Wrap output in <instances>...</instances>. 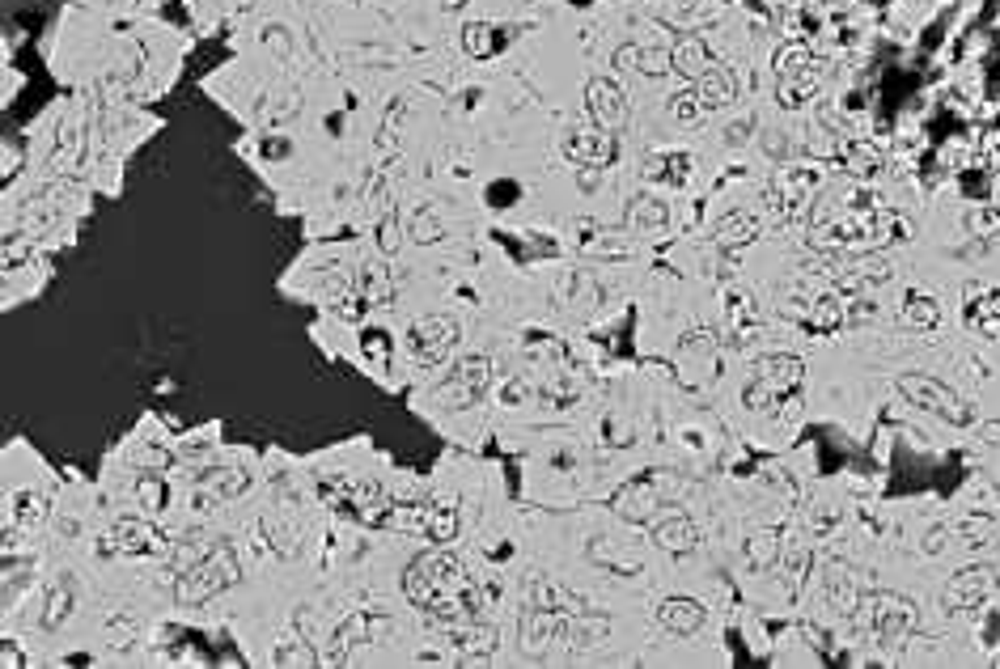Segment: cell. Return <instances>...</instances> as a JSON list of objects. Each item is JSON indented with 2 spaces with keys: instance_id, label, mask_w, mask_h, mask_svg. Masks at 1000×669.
Masks as SVG:
<instances>
[{
  "instance_id": "obj_1",
  "label": "cell",
  "mask_w": 1000,
  "mask_h": 669,
  "mask_svg": "<svg viewBox=\"0 0 1000 669\" xmlns=\"http://www.w3.org/2000/svg\"><path fill=\"white\" fill-rule=\"evenodd\" d=\"M229 585H238V559L225 542H217V551L208 559H200V564L187 568L183 576H174V598H178V606H204Z\"/></svg>"
},
{
  "instance_id": "obj_2",
  "label": "cell",
  "mask_w": 1000,
  "mask_h": 669,
  "mask_svg": "<svg viewBox=\"0 0 1000 669\" xmlns=\"http://www.w3.org/2000/svg\"><path fill=\"white\" fill-rule=\"evenodd\" d=\"M899 394L907 403H916L920 411H933L937 420L954 424V428H967L975 420V411L967 407L958 390H950L945 382H937L933 373H899Z\"/></svg>"
},
{
  "instance_id": "obj_3",
  "label": "cell",
  "mask_w": 1000,
  "mask_h": 669,
  "mask_svg": "<svg viewBox=\"0 0 1000 669\" xmlns=\"http://www.w3.org/2000/svg\"><path fill=\"white\" fill-rule=\"evenodd\" d=\"M856 610H861L865 636L878 640V644H895L916 627V602L899 598V593H869V598H861Z\"/></svg>"
},
{
  "instance_id": "obj_4",
  "label": "cell",
  "mask_w": 1000,
  "mask_h": 669,
  "mask_svg": "<svg viewBox=\"0 0 1000 669\" xmlns=\"http://www.w3.org/2000/svg\"><path fill=\"white\" fill-rule=\"evenodd\" d=\"M560 149H564V157L568 161H577V166H611L615 161V153H619V144H615V132H606V128H598L594 119L589 123H568L564 128V136H560Z\"/></svg>"
},
{
  "instance_id": "obj_5",
  "label": "cell",
  "mask_w": 1000,
  "mask_h": 669,
  "mask_svg": "<svg viewBox=\"0 0 1000 669\" xmlns=\"http://www.w3.org/2000/svg\"><path fill=\"white\" fill-rule=\"evenodd\" d=\"M458 339H462V327L450 314H428L407 331V343H412L420 365H441V360L458 348Z\"/></svg>"
},
{
  "instance_id": "obj_6",
  "label": "cell",
  "mask_w": 1000,
  "mask_h": 669,
  "mask_svg": "<svg viewBox=\"0 0 1000 669\" xmlns=\"http://www.w3.org/2000/svg\"><path fill=\"white\" fill-rule=\"evenodd\" d=\"M492 386V360L488 356H462L454 373L437 386V399L450 407H471L479 403V394Z\"/></svg>"
},
{
  "instance_id": "obj_7",
  "label": "cell",
  "mask_w": 1000,
  "mask_h": 669,
  "mask_svg": "<svg viewBox=\"0 0 1000 669\" xmlns=\"http://www.w3.org/2000/svg\"><path fill=\"white\" fill-rule=\"evenodd\" d=\"M611 509L623 521H632V526H645V521H653L657 513H662V479L640 475L632 483H623L615 492V500H611Z\"/></svg>"
},
{
  "instance_id": "obj_8",
  "label": "cell",
  "mask_w": 1000,
  "mask_h": 669,
  "mask_svg": "<svg viewBox=\"0 0 1000 669\" xmlns=\"http://www.w3.org/2000/svg\"><path fill=\"white\" fill-rule=\"evenodd\" d=\"M564 614H573V610H543V606H526L522 610V619H517V644H522L526 657H539L551 644H560Z\"/></svg>"
},
{
  "instance_id": "obj_9",
  "label": "cell",
  "mask_w": 1000,
  "mask_h": 669,
  "mask_svg": "<svg viewBox=\"0 0 1000 669\" xmlns=\"http://www.w3.org/2000/svg\"><path fill=\"white\" fill-rule=\"evenodd\" d=\"M585 106H589V119L598 123L606 132H623L628 128V98L611 77H594L585 85Z\"/></svg>"
},
{
  "instance_id": "obj_10",
  "label": "cell",
  "mask_w": 1000,
  "mask_h": 669,
  "mask_svg": "<svg viewBox=\"0 0 1000 669\" xmlns=\"http://www.w3.org/2000/svg\"><path fill=\"white\" fill-rule=\"evenodd\" d=\"M115 547L123 555H149V559H170L174 542L145 517H123L115 521Z\"/></svg>"
},
{
  "instance_id": "obj_11",
  "label": "cell",
  "mask_w": 1000,
  "mask_h": 669,
  "mask_svg": "<svg viewBox=\"0 0 1000 669\" xmlns=\"http://www.w3.org/2000/svg\"><path fill=\"white\" fill-rule=\"evenodd\" d=\"M996 593V572L992 568H962L950 576V585L941 589V602L950 610H979Z\"/></svg>"
},
{
  "instance_id": "obj_12",
  "label": "cell",
  "mask_w": 1000,
  "mask_h": 669,
  "mask_svg": "<svg viewBox=\"0 0 1000 669\" xmlns=\"http://www.w3.org/2000/svg\"><path fill=\"white\" fill-rule=\"evenodd\" d=\"M818 183H823V174H818L814 166H784V170H776V178H772V195H776V204H780L784 212L797 216L801 208L814 200Z\"/></svg>"
},
{
  "instance_id": "obj_13",
  "label": "cell",
  "mask_w": 1000,
  "mask_h": 669,
  "mask_svg": "<svg viewBox=\"0 0 1000 669\" xmlns=\"http://www.w3.org/2000/svg\"><path fill=\"white\" fill-rule=\"evenodd\" d=\"M967 310H962V322H967L971 331L988 335V339H1000V288H988V284H967Z\"/></svg>"
},
{
  "instance_id": "obj_14",
  "label": "cell",
  "mask_w": 1000,
  "mask_h": 669,
  "mask_svg": "<svg viewBox=\"0 0 1000 669\" xmlns=\"http://www.w3.org/2000/svg\"><path fill=\"white\" fill-rule=\"evenodd\" d=\"M653 542L670 555H687V551H695V542H700V526H695L691 513L653 517Z\"/></svg>"
},
{
  "instance_id": "obj_15",
  "label": "cell",
  "mask_w": 1000,
  "mask_h": 669,
  "mask_svg": "<svg viewBox=\"0 0 1000 669\" xmlns=\"http://www.w3.org/2000/svg\"><path fill=\"white\" fill-rule=\"evenodd\" d=\"M653 619H657V627L674 631V636H695V631L708 623V610L695 598H666V602H657Z\"/></svg>"
},
{
  "instance_id": "obj_16",
  "label": "cell",
  "mask_w": 1000,
  "mask_h": 669,
  "mask_svg": "<svg viewBox=\"0 0 1000 669\" xmlns=\"http://www.w3.org/2000/svg\"><path fill=\"white\" fill-rule=\"evenodd\" d=\"M445 636H450V644H454L467 661L492 657V653H496V644H500L496 627H492L488 619H467V623H454L450 631H445Z\"/></svg>"
},
{
  "instance_id": "obj_17",
  "label": "cell",
  "mask_w": 1000,
  "mask_h": 669,
  "mask_svg": "<svg viewBox=\"0 0 1000 669\" xmlns=\"http://www.w3.org/2000/svg\"><path fill=\"white\" fill-rule=\"evenodd\" d=\"M801 327H806L810 335H831L839 327H848V297L844 293H823L814 297L806 305V314H801Z\"/></svg>"
},
{
  "instance_id": "obj_18",
  "label": "cell",
  "mask_w": 1000,
  "mask_h": 669,
  "mask_svg": "<svg viewBox=\"0 0 1000 669\" xmlns=\"http://www.w3.org/2000/svg\"><path fill=\"white\" fill-rule=\"evenodd\" d=\"M755 377H763V382L784 399V394L801 390V382H806V365H801L797 356H789V352H776V356H763V360H759V365H755Z\"/></svg>"
},
{
  "instance_id": "obj_19",
  "label": "cell",
  "mask_w": 1000,
  "mask_h": 669,
  "mask_svg": "<svg viewBox=\"0 0 1000 669\" xmlns=\"http://www.w3.org/2000/svg\"><path fill=\"white\" fill-rule=\"evenodd\" d=\"M839 166H844V174L869 183V178H878L886 170V157L878 144H869V140H844L839 144Z\"/></svg>"
},
{
  "instance_id": "obj_20",
  "label": "cell",
  "mask_w": 1000,
  "mask_h": 669,
  "mask_svg": "<svg viewBox=\"0 0 1000 669\" xmlns=\"http://www.w3.org/2000/svg\"><path fill=\"white\" fill-rule=\"evenodd\" d=\"M725 318H729V327H734L738 343H750L763 327V314H759V305H755V297H750L746 288H729L725 293Z\"/></svg>"
},
{
  "instance_id": "obj_21",
  "label": "cell",
  "mask_w": 1000,
  "mask_h": 669,
  "mask_svg": "<svg viewBox=\"0 0 1000 669\" xmlns=\"http://www.w3.org/2000/svg\"><path fill=\"white\" fill-rule=\"evenodd\" d=\"M670 64H674V72H683L687 81H700L704 72L712 68V56H708L704 39H695V34H683V39L670 47Z\"/></svg>"
},
{
  "instance_id": "obj_22",
  "label": "cell",
  "mask_w": 1000,
  "mask_h": 669,
  "mask_svg": "<svg viewBox=\"0 0 1000 669\" xmlns=\"http://www.w3.org/2000/svg\"><path fill=\"white\" fill-rule=\"evenodd\" d=\"M526 598H530V606H543V610H585V602L577 598V593H568L564 585H556L551 576H530V585H526Z\"/></svg>"
},
{
  "instance_id": "obj_23",
  "label": "cell",
  "mask_w": 1000,
  "mask_h": 669,
  "mask_svg": "<svg viewBox=\"0 0 1000 669\" xmlns=\"http://www.w3.org/2000/svg\"><path fill=\"white\" fill-rule=\"evenodd\" d=\"M458 530H462V521H458L454 504L428 500V509H424V538L437 542V547H450V542L458 538Z\"/></svg>"
},
{
  "instance_id": "obj_24",
  "label": "cell",
  "mask_w": 1000,
  "mask_h": 669,
  "mask_svg": "<svg viewBox=\"0 0 1000 669\" xmlns=\"http://www.w3.org/2000/svg\"><path fill=\"white\" fill-rule=\"evenodd\" d=\"M695 94H700V102H704V111H721V106H729L738 98V85H734V77H729L725 68H717L712 64L700 81H695Z\"/></svg>"
},
{
  "instance_id": "obj_25",
  "label": "cell",
  "mask_w": 1000,
  "mask_h": 669,
  "mask_svg": "<svg viewBox=\"0 0 1000 669\" xmlns=\"http://www.w3.org/2000/svg\"><path fill=\"white\" fill-rule=\"evenodd\" d=\"M691 174H695V157L683 149H670V153L649 161V178H657V183H666V187H687Z\"/></svg>"
},
{
  "instance_id": "obj_26",
  "label": "cell",
  "mask_w": 1000,
  "mask_h": 669,
  "mask_svg": "<svg viewBox=\"0 0 1000 669\" xmlns=\"http://www.w3.org/2000/svg\"><path fill=\"white\" fill-rule=\"evenodd\" d=\"M500 47H505V39H500V30L492 22H467V26H462V56L492 60Z\"/></svg>"
},
{
  "instance_id": "obj_27",
  "label": "cell",
  "mask_w": 1000,
  "mask_h": 669,
  "mask_svg": "<svg viewBox=\"0 0 1000 669\" xmlns=\"http://www.w3.org/2000/svg\"><path fill=\"white\" fill-rule=\"evenodd\" d=\"M356 644H369V614H348V619L335 627V636H331V661L344 665V661L352 657Z\"/></svg>"
},
{
  "instance_id": "obj_28",
  "label": "cell",
  "mask_w": 1000,
  "mask_h": 669,
  "mask_svg": "<svg viewBox=\"0 0 1000 669\" xmlns=\"http://www.w3.org/2000/svg\"><path fill=\"white\" fill-rule=\"evenodd\" d=\"M818 85H823V72H818V68H806L801 77H784V81L776 85V102L784 106V111H797L801 102H810V98L818 94Z\"/></svg>"
},
{
  "instance_id": "obj_29",
  "label": "cell",
  "mask_w": 1000,
  "mask_h": 669,
  "mask_svg": "<svg viewBox=\"0 0 1000 669\" xmlns=\"http://www.w3.org/2000/svg\"><path fill=\"white\" fill-rule=\"evenodd\" d=\"M759 229H763V221H759V216L755 212H729L725 216V221L717 225V233H712V238H717L721 246H746L750 238H759Z\"/></svg>"
},
{
  "instance_id": "obj_30",
  "label": "cell",
  "mask_w": 1000,
  "mask_h": 669,
  "mask_svg": "<svg viewBox=\"0 0 1000 669\" xmlns=\"http://www.w3.org/2000/svg\"><path fill=\"white\" fill-rule=\"evenodd\" d=\"M780 534L776 530H755L746 538V564L755 568V572H767V568H776L780 564Z\"/></svg>"
},
{
  "instance_id": "obj_31",
  "label": "cell",
  "mask_w": 1000,
  "mask_h": 669,
  "mask_svg": "<svg viewBox=\"0 0 1000 669\" xmlns=\"http://www.w3.org/2000/svg\"><path fill=\"white\" fill-rule=\"evenodd\" d=\"M827 598H831V606L839 610V614H856V606H861V589H856V576L839 564V568H831V576H827Z\"/></svg>"
},
{
  "instance_id": "obj_32",
  "label": "cell",
  "mask_w": 1000,
  "mask_h": 669,
  "mask_svg": "<svg viewBox=\"0 0 1000 669\" xmlns=\"http://www.w3.org/2000/svg\"><path fill=\"white\" fill-rule=\"evenodd\" d=\"M772 68H776V77H780V81H784V77H801L806 68H814V56H810V47L801 43V39H789V43H780V47H776Z\"/></svg>"
},
{
  "instance_id": "obj_33",
  "label": "cell",
  "mask_w": 1000,
  "mask_h": 669,
  "mask_svg": "<svg viewBox=\"0 0 1000 669\" xmlns=\"http://www.w3.org/2000/svg\"><path fill=\"white\" fill-rule=\"evenodd\" d=\"M356 293H361L369 305H386L395 297V284H390V271L382 263H369L361 276H356Z\"/></svg>"
},
{
  "instance_id": "obj_34",
  "label": "cell",
  "mask_w": 1000,
  "mask_h": 669,
  "mask_svg": "<svg viewBox=\"0 0 1000 669\" xmlns=\"http://www.w3.org/2000/svg\"><path fill=\"white\" fill-rule=\"evenodd\" d=\"M272 661H276L280 669H289V665H297V669H314V665H318V653L293 631V636H280V640H276Z\"/></svg>"
},
{
  "instance_id": "obj_35",
  "label": "cell",
  "mask_w": 1000,
  "mask_h": 669,
  "mask_svg": "<svg viewBox=\"0 0 1000 669\" xmlns=\"http://www.w3.org/2000/svg\"><path fill=\"white\" fill-rule=\"evenodd\" d=\"M212 551V542H204V534H187L183 542H174V551H170V568H174V576H183L187 568H195L200 559H208Z\"/></svg>"
},
{
  "instance_id": "obj_36",
  "label": "cell",
  "mask_w": 1000,
  "mask_h": 669,
  "mask_svg": "<svg viewBox=\"0 0 1000 669\" xmlns=\"http://www.w3.org/2000/svg\"><path fill=\"white\" fill-rule=\"evenodd\" d=\"M903 322H907V327H920V331L937 327V322H941V305H937V297L912 293V297H907V305H903Z\"/></svg>"
},
{
  "instance_id": "obj_37",
  "label": "cell",
  "mask_w": 1000,
  "mask_h": 669,
  "mask_svg": "<svg viewBox=\"0 0 1000 669\" xmlns=\"http://www.w3.org/2000/svg\"><path fill=\"white\" fill-rule=\"evenodd\" d=\"M628 221H632L636 229H666L670 208L657 204V200H649V195H640V200H632V208H628Z\"/></svg>"
},
{
  "instance_id": "obj_38",
  "label": "cell",
  "mask_w": 1000,
  "mask_h": 669,
  "mask_svg": "<svg viewBox=\"0 0 1000 669\" xmlns=\"http://www.w3.org/2000/svg\"><path fill=\"white\" fill-rule=\"evenodd\" d=\"M962 225H967L971 238H992V233L1000 229V208L996 204H971L967 216H962Z\"/></svg>"
},
{
  "instance_id": "obj_39",
  "label": "cell",
  "mask_w": 1000,
  "mask_h": 669,
  "mask_svg": "<svg viewBox=\"0 0 1000 669\" xmlns=\"http://www.w3.org/2000/svg\"><path fill=\"white\" fill-rule=\"evenodd\" d=\"M68 610H73V581H56L51 585V598H47V614H43V627H60L68 619Z\"/></svg>"
},
{
  "instance_id": "obj_40",
  "label": "cell",
  "mask_w": 1000,
  "mask_h": 669,
  "mask_svg": "<svg viewBox=\"0 0 1000 669\" xmlns=\"http://www.w3.org/2000/svg\"><path fill=\"white\" fill-rule=\"evenodd\" d=\"M200 483H208L217 496H238V492H246V475L238 466H229V470H208V475H200Z\"/></svg>"
},
{
  "instance_id": "obj_41",
  "label": "cell",
  "mask_w": 1000,
  "mask_h": 669,
  "mask_svg": "<svg viewBox=\"0 0 1000 669\" xmlns=\"http://www.w3.org/2000/svg\"><path fill=\"white\" fill-rule=\"evenodd\" d=\"M13 517L22 521V526H39V521L47 517V496H39V492H17V496H13Z\"/></svg>"
},
{
  "instance_id": "obj_42",
  "label": "cell",
  "mask_w": 1000,
  "mask_h": 669,
  "mask_svg": "<svg viewBox=\"0 0 1000 669\" xmlns=\"http://www.w3.org/2000/svg\"><path fill=\"white\" fill-rule=\"evenodd\" d=\"M136 500H140V509L162 513L166 509V483L157 479V475H140L136 479Z\"/></svg>"
},
{
  "instance_id": "obj_43",
  "label": "cell",
  "mask_w": 1000,
  "mask_h": 669,
  "mask_svg": "<svg viewBox=\"0 0 1000 669\" xmlns=\"http://www.w3.org/2000/svg\"><path fill=\"white\" fill-rule=\"evenodd\" d=\"M670 119H678V123H700L704 119V102H700V94H695V85L670 98Z\"/></svg>"
},
{
  "instance_id": "obj_44",
  "label": "cell",
  "mask_w": 1000,
  "mask_h": 669,
  "mask_svg": "<svg viewBox=\"0 0 1000 669\" xmlns=\"http://www.w3.org/2000/svg\"><path fill=\"white\" fill-rule=\"evenodd\" d=\"M636 72H645V77H662V72H674V64H670V51L657 43V47H640V56H636Z\"/></svg>"
},
{
  "instance_id": "obj_45",
  "label": "cell",
  "mask_w": 1000,
  "mask_h": 669,
  "mask_svg": "<svg viewBox=\"0 0 1000 669\" xmlns=\"http://www.w3.org/2000/svg\"><path fill=\"white\" fill-rule=\"evenodd\" d=\"M585 255H598V259H628L632 255V242H615V233H598V242H581Z\"/></svg>"
},
{
  "instance_id": "obj_46",
  "label": "cell",
  "mask_w": 1000,
  "mask_h": 669,
  "mask_svg": "<svg viewBox=\"0 0 1000 669\" xmlns=\"http://www.w3.org/2000/svg\"><path fill=\"white\" fill-rule=\"evenodd\" d=\"M742 403L750 407V411H772L776 403H780V394L763 382V377H755V382H746V390H742Z\"/></svg>"
},
{
  "instance_id": "obj_47",
  "label": "cell",
  "mask_w": 1000,
  "mask_h": 669,
  "mask_svg": "<svg viewBox=\"0 0 1000 669\" xmlns=\"http://www.w3.org/2000/svg\"><path fill=\"white\" fill-rule=\"evenodd\" d=\"M412 238L420 242V246H437L441 238H445V229H441V221L428 208H420L416 212V221H412Z\"/></svg>"
},
{
  "instance_id": "obj_48",
  "label": "cell",
  "mask_w": 1000,
  "mask_h": 669,
  "mask_svg": "<svg viewBox=\"0 0 1000 669\" xmlns=\"http://www.w3.org/2000/svg\"><path fill=\"white\" fill-rule=\"evenodd\" d=\"M517 200H522V187H517L513 178H500V183L488 187V204L492 208H513Z\"/></svg>"
},
{
  "instance_id": "obj_49",
  "label": "cell",
  "mask_w": 1000,
  "mask_h": 669,
  "mask_svg": "<svg viewBox=\"0 0 1000 669\" xmlns=\"http://www.w3.org/2000/svg\"><path fill=\"white\" fill-rule=\"evenodd\" d=\"M378 233H382V238H378V246H382V255H395V250L403 246V233H399V221H395V216H378Z\"/></svg>"
},
{
  "instance_id": "obj_50",
  "label": "cell",
  "mask_w": 1000,
  "mask_h": 669,
  "mask_svg": "<svg viewBox=\"0 0 1000 669\" xmlns=\"http://www.w3.org/2000/svg\"><path fill=\"white\" fill-rule=\"evenodd\" d=\"M361 348H365V356L373 360V369L382 373V369H386V335H382V331H369V335L361 339Z\"/></svg>"
},
{
  "instance_id": "obj_51",
  "label": "cell",
  "mask_w": 1000,
  "mask_h": 669,
  "mask_svg": "<svg viewBox=\"0 0 1000 669\" xmlns=\"http://www.w3.org/2000/svg\"><path fill=\"white\" fill-rule=\"evenodd\" d=\"M979 153H984V161L992 170H1000V128L984 132V140H979Z\"/></svg>"
},
{
  "instance_id": "obj_52",
  "label": "cell",
  "mask_w": 1000,
  "mask_h": 669,
  "mask_svg": "<svg viewBox=\"0 0 1000 669\" xmlns=\"http://www.w3.org/2000/svg\"><path fill=\"white\" fill-rule=\"evenodd\" d=\"M526 394H530V386L522 382V377H509V382L500 386V399H505V407H517V403L526 399Z\"/></svg>"
},
{
  "instance_id": "obj_53",
  "label": "cell",
  "mask_w": 1000,
  "mask_h": 669,
  "mask_svg": "<svg viewBox=\"0 0 1000 669\" xmlns=\"http://www.w3.org/2000/svg\"><path fill=\"white\" fill-rule=\"evenodd\" d=\"M750 128H755V119H750V115H746V119H742V123H738V128H729V132H725V140H729V144H742V140H746V132H750Z\"/></svg>"
},
{
  "instance_id": "obj_54",
  "label": "cell",
  "mask_w": 1000,
  "mask_h": 669,
  "mask_svg": "<svg viewBox=\"0 0 1000 669\" xmlns=\"http://www.w3.org/2000/svg\"><path fill=\"white\" fill-rule=\"evenodd\" d=\"M263 153H267V157H289V140H267Z\"/></svg>"
},
{
  "instance_id": "obj_55",
  "label": "cell",
  "mask_w": 1000,
  "mask_h": 669,
  "mask_svg": "<svg viewBox=\"0 0 1000 669\" xmlns=\"http://www.w3.org/2000/svg\"><path fill=\"white\" fill-rule=\"evenodd\" d=\"M441 5H445V9H458V5H467V0H441Z\"/></svg>"
},
{
  "instance_id": "obj_56",
  "label": "cell",
  "mask_w": 1000,
  "mask_h": 669,
  "mask_svg": "<svg viewBox=\"0 0 1000 669\" xmlns=\"http://www.w3.org/2000/svg\"><path fill=\"white\" fill-rule=\"evenodd\" d=\"M573 5H577V9H585V5H594V0H573Z\"/></svg>"
}]
</instances>
